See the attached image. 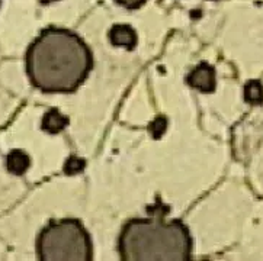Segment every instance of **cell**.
<instances>
[{
    "mask_svg": "<svg viewBox=\"0 0 263 261\" xmlns=\"http://www.w3.org/2000/svg\"><path fill=\"white\" fill-rule=\"evenodd\" d=\"M43 3H52V2H59V0H41Z\"/></svg>",
    "mask_w": 263,
    "mask_h": 261,
    "instance_id": "obj_12",
    "label": "cell"
},
{
    "mask_svg": "<svg viewBox=\"0 0 263 261\" xmlns=\"http://www.w3.org/2000/svg\"><path fill=\"white\" fill-rule=\"evenodd\" d=\"M186 83L201 93H214L217 89L215 68L208 63L198 64L186 77Z\"/></svg>",
    "mask_w": 263,
    "mask_h": 261,
    "instance_id": "obj_4",
    "label": "cell"
},
{
    "mask_svg": "<svg viewBox=\"0 0 263 261\" xmlns=\"http://www.w3.org/2000/svg\"><path fill=\"white\" fill-rule=\"evenodd\" d=\"M147 0H115V3L128 9V10H136V9L143 8Z\"/></svg>",
    "mask_w": 263,
    "mask_h": 261,
    "instance_id": "obj_10",
    "label": "cell"
},
{
    "mask_svg": "<svg viewBox=\"0 0 263 261\" xmlns=\"http://www.w3.org/2000/svg\"><path fill=\"white\" fill-rule=\"evenodd\" d=\"M194 239L179 219L164 220L161 213L136 218L124 225L118 253L124 261H189Z\"/></svg>",
    "mask_w": 263,
    "mask_h": 261,
    "instance_id": "obj_2",
    "label": "cell"
},
{
    "mask_svg": "<svg viewBox=\"0 0 263 261\" xmlns=\"http://www.w3.org/2000/svg\"><path fill=\"white\" fill-rule=\"evenodd\" d=\"M36 255L41 261H90L92 238L79 219L50 220L36 238Z\"/></svg>",
    "mask_w": 263,
    "mask_h": 261,
    "instance_id": "obj_3",
    "label": "cell"
},
{
    "mask_svg": "<svg viewBox=\"0 0 263 261\" xmlns=\"http://www.w3.org/2000/svg\"><path fill=\"white\" fill-rule=\"evenodd\" d=\"M245 101L250 105H262L263 86L259 80H250L245 86Z\"/></svg>",
    "mask_w": 263,
    "mask_h": 261,
    "instance_id": "obj_8",
    "label": "cell"
},
{
    "mask_svg": "<svg viewBox=\"0 0 263 261\" xmlns=\"http://www.w3.org/2000/svg\"><path fill=\"white\" fill-rule=\"evenodd\" d=\"M109 43L114 47H121L128 51H133L137 47L138 36H137L136 29L127 24H117L109 29Z\"/></svg>",
    "mask_w": 263,
    "mask_h": 261,
    "instance_id": "obj_5",
    "label": "cell"
},
{
    "mask_svg": "<svg viewBox=\"0 0 263 261\" xmlns=\"http://www.w3.org/2000/svg\"><path fill=\"white\" fill-rule=\"evenodd\" d=\"M26 74L44 93H73L89 77L93 55L89 45L73 31L50 26L26 51Z\"/></svg>",
    "mask_w": 263,
    "mask_h": 261,
    "instance_id": "obj_1",
    "label": "cell"
},
{
    "mask_svg": "<svg viewBox=\"0 0 263 261\" xmlns=\"http://www.w3.org/2000/svg\"><path fill=\"white\" fill-rule=\"evenodd\" d=\"M79 161H82V160H79V158H76V157H71V158L66 163V167H64L66 173H68V174H76L77 171H80V170L83 169V167H85V164L76 166Z\"/></svg>",
    "mask_w": 263,
    "mask_h": 261,
    "instance_id": "obj_11",
    "label": "cell"
},
{
    "mask_svg": "<svg viewBox=\"0 0 263 261\" xmlns=\"http://www.w3.org/2000/svg\"><path fill=\"white\" fill-rule=\"evenodd\" d=\"M68 127V118L59 109L48 110L43 118V129L48 134H59Z\"/></svg>",
    "mask_w": 263,
    "mask_h": 261,
    "instance_id": "obj_7",
    "label": "cell"
},
{
    "mask_svg": "<svg viewBox=\"0 0 263 261\" xmlns=\"http://www.w3.org/2000/svg\"><path fill=\"white\" fill-rule=\"evenodd\" d=\"M166 127H167V121L163 116H157V119L150 125V132L153 134L154 138H159L166 131Z\"/></svg>",
    "mask_w": 263,
    "mask_h": 261,
    "instance_id": "obj_9",
    "label": "cell"
},
{
    "mask_svg": "<svg viewBox=\"0 0 263 261\" xmlns=\"http://www.w3.org/2000/svg\"><path fill=\"white\" fill-rule=\"evenodd\" d=\"M31 167V157L22 150H13L6 157V169L13 176H24Z\"/></svg>",
    "mask_w": 263,
    "mask_h": 261,
    "instance_id": "obj_6",
    "label": "cell"
}]
</instances>
